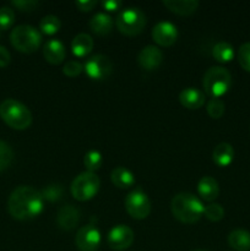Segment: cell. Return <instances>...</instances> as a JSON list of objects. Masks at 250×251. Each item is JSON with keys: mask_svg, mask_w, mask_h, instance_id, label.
<instances>
[{"mask_svg": "<svg viewBox=\"0 0 250 251\" xmlns=\"http://www.w3.org/2000/svg\"><path fill=\"white\" fill-rule=\"evenodd\" d=\"M44 200L41 191L29 185H20L12 190L7 200L9 213L19 221L32 220L41 215Z\"/></svg>", "mask_w": 250, "mask_h": 251, "instance_id": "1", "label": "cell"}, {"mask_svg": "<svg viewBox=\"0 0 250 251\" xmlns=\"http://www.w3.org/2000/svg\"><path fill=\"white\" fill-rule=\"evenodd\" d=\"M202 201L191 193H179L172 199V215L185 225H193L203 216Z\"/></svg>", "mask_w": 250, "mask_h": 251, "instance_id": "2", "label": "cell"}, {"mask_svg": "<svg viewBox=\"0 0 250 251\" xmlns=\"http://www.w3.org/2000/svg\"><path fill=\"white\" fill-rule=\"evenodd\" d=\"M0 117L10 127L25 130L31 126L32 113L24 103L14 98H7L0 103Z\"/></svg>", "mask_w": 250, "mask_h": 251, "instance_id": "3", "label": "cell"}, {"mask_svg": "<svg viewBox=\"0 0 250 251\" xmlns=\"http://www.w3.org/2000/svg\"><path fill=\"white\" fill-rule=\"evenodd\" d=\"M232 86V75L223 66H211L202 77V87L211 98H221Z\"/></svg>", "mask_w": 250, "mask_h": 251, "instance_id": "4", "label": "cell"}, {"mask_svg": "<svg viewBox=\"0 0 250 251\" xmlns=\"http://www.w3.org/2000/svg\"><path fill=\"white\" fill-rule=\"evenodd\" d=\"M12 47L22 53H34L42 43L41 32L29 25H19L10 33Z\"/></svg>", "mask_w": 250, "mask_h": 251, "instance_id": "5", "label": "cell"}, {"mask_svg": "<svg viewBox=\"0 0 250 251\" xmlns=\"http://www.w3.org/2000/svg\"><path fill=\"white\" fill-rule=\"evenodd\" d=\"M115 26L125 36H137L146 26V15L139 7H126L118 14Z\"/></svg>", "mask_w": 250, "mask_h": 251, "instance_id": "6", "label": "cell"}, {"mask_svg": "<svg viewBox=\"0 0 250 251\" xmlns=\"http://www.w3.org/2000/svg\"><path fill=\"white\" fill-rule=\"evenodd\" d=\"M100 180L98 176L92 172H83L78 174L70 185L71 195L77 201H88L97 195L100 190Z\"/></svg>", "mask_w": 250, "mask_h": 251, "instance_id": "7", "label": "cell"}, {"mask_svg": "<svg viewBox=\"0 0 250 251\" xmlns=\"http://www.w3.org/2000/svg\"><path fill=\"white\" fill-rule=\"evenodd\" d=\"M125 210L135 220H145L151 212V201L140 189L131 191L125 198Z\"/></svg>", "mask_w": 250, "mask_h": 251, "instance_id": "8", "label": "cell"}, {"mask_svg": "<svg viewBox=\"0 0 250 251\" xmlns=\"http://www.w3.org/2000/svg\"><path fill=\"white\" fill-rule=\"evenodd\" d=\"M112 61L107 55H103V54L92 55L86 60L85 65H83L86 75L91 80L96 81H102L109 77V75L112 74Z\"/></svg>", "mask_w": 250, "mask_h": 251, "instance_id": "9", "label": "cell"}, {"mask_svg": "<svg viewBox=\"0 0 250 251\" xmlns=\"http://www.w3.org/2000/svg\"><path fill=\"white\" fill-rule=\"evenodd\" d=\"M102 237L96 225L83 226L76 233L75 244L80 251H97L100 248Z\"/></svg>", "mask_w": 250, "mask_h": 251, "instance_id": "10", "label": "cell"}, {"mask_svg": "<svg viewBox=\"0 0 250 251\" xmlns=\"http://www.w3.org/2000/svg\"><path fill=\"white\" fill-rule=\"evenodd\" d=\"M134 232L130 227L125 225H118L109 230L107 237V243L110 249L115 251L126 250L134 243Z\"/></svg>", "mask_w": 250, "mask_h": 251, "instance_id": "11", "label": "cell"}, {"mask_svg": "<svg viewBox=\"0 0 250 251\" xmlns=\"http://www.w3.org/2000/svg\"><path fill=\"white\" fill-rule=\"evenodd\" d=\"M152 38L158 46L171 47L178 38V29L174 24L169 21H161L152 28Z\"/></svg>", "mask_w": 250, "mask_h": 251, "instance_id": "12", "label": "cell"}, {"mask_svg": "<svg viewBox=\"0 0 250 251\" xmlns=\"http://www.w3.org/2000/svg\"><path fill=\"white\" fill-rule=\"evenodd\" d=\"M163 60V53L156 46H146L140 50L137 61L142 69L147 71L156 70Z\"/></svg>", "mask_w": 250, "mask_h": 251, "instance_id": "13", "label": "cell"}, {"mask_svg": "<svg viewBox=\"0 0 250 251\" xmlns=\"http://www.w3.org/2000/svg\"><path fill=\"white\" fill-rule=\"evenodd\" d=\"M66 55L65 46L59 39H49L43 47V56L51 65H59Z\"/></svg>", "mask_w": 250, "mask_h": 251, "instance_id": "14", "label": "cell"}, {"mask_svg": "<svg viewBox=\"0 0 250 251\" xmlns=\"http://www.w3.org/2000/svg\"><path fill=\"white\" fill-rule=\"evenodd\" d=\"M56 222L61 229L73 230L80 222V211L73 205L63 206L56 216Z\"/></svg>", "mask_w": 250, "mask_h": 251, "instance_id": "15", "label": "cell"}, {"mask_svg": "<svg viewBox=\"0 0 250 251\" xmlns=\"http://www.w3.org/2000/svg\"><path fill=\"white\" fill-rule=\"evenodd\" d=\"M179 102L188 109H199L205 103V95L199 88L186 87L179 93Z\"/></svg>", "mask_w": 250, "mask_h": 251, "instance_id": "16", "label": "cell"}, {"mask_svg": "<svg viewBox=\"0 0 250 251\" xmlns=\"http://www.w3.org/2000/svg\"><path fill=\"white\" fill-rule=\"evenodd\" d=\"M198 193L201 200L206 202H212L220 195V185L212 176H202L198 184Z\"/></svg>", "mask_w": 250, "mask_h": 251, "instance_id": "17", "label": "cell"}, {"mask_svg": "<svg viewBox=\"0 0 250 251\" xmlns=\"http://www.w3.org/2000/svg\"><path fill=\"white\" fill-rule=\"evenodd\" d=\"M113 26H114V21L110 17V15L105 14V12H97L90 20L91 31L98 36L109 34L112 32Z\"/></svg>", "mask_w": 250, "mask_h": 251, "instance_id": "18", "label": "cell"}, {"mask_svg": "<svg viewBox=\"0 0 250 251\" xmlns=\"http://www.w3.org/2000/svg\"><path fill=\"white\" fill-rule=\"evenodd\" d=\"M95 42L88 33H78L71 42V50L77 58H83L92 51Z\"/></svg>", "mask_w": 250, "mask_h": 251, "instance_id": "19", "label": "cell"}, {"mask_svg": "<svg viewBox=\"0 0 250 251\" xmlns=\"http://www.w3.org/2000/svg\"><path fill=\"white\" fill-rule=\"evenodd\" d=\"M163 5L174 14L188 16L198 10L199 1L198 0H163Z\"/></svg>", "mask_w": 250, "mask_h": 251, "instance_id": "20", "label": "cell"}, {"mask_svg": "<svg viewBox=\"0 0 250 251\" xmlns=\"http://www.w3.org/2000/svg\"><path fill=\"white\" fill-rule=\"evenodd\" d=\"M212 159L218 167H228L234 159V149L228 142H221L213 149Z\"/></svg>", "mask_w": 250, "mask_h": 251, "instance_id": "21", "label": "cell"}, {"mask_svg": "<svg viewBox=\"0 0 250 251\" xmlns=\"http://www.w3.org/2000/svg\"><path fill=\"white\" fill-rule=\"evenodd\" d=\"M110 180L117 188L127 189L135 184V176L130 169L125 167H117L110 173Z\"/></svg>", "mask_w": 250, "mask_h": 251, "instance_id": "22", "label": "cell"}, {"mask_svg": "<svg viewBox=\"0 0 250 251\" xmlns=\"http://www.w3.org/2000/svg\"><path fill=\"white\" fill-rule=\"evenodd\" d=\"M228 244L237 251L250 250V233L245 229H234L228 235Z\"/></svg>", "mask_w": 250, "mask_h": 251, "instance_id": "23", "label": "cell"}, {"mask_svg": "<svg viewBox=\"0 0 250 251\" xmlns=\"http://www.w3.org/2000/svg\"><path fill=\"white\" fill-rule=\"evenodd\" d=\"M212 55L218 63H229L234 58V48L228 42H217L212 48Z\"/></svg>", "mask_w": 250, "mask_h": 251, "instance_id": "24", "label": "cell"}, {"mask_svg": "<svg viewBox=\"0 0 250 251\" xmlns=\"http://www.w3.org/2000/svg\"><path fill=\"white\" fill-rule=\"evenodd\" d=\"M61 22L59 17L54 16V15H47L39 22V29L42 33L47 34V36H53L56 32L60 29Z\"/></svg>", "mask_w": 250, "mask_h": 251, "instance_id": "25", "label": "cell"}, {"mask_svg": "<svg viewBox=\"0 0 250 251\" xmlns=\"http://www.w3.org/2000/svg\"><path fill=\"white\" fill-rule=\"evenodd\" d=\"M102 163V154H100V152L97 151V150H90V151L85 154V157H83V164H85L87 172L95 173L97 169L100 168Z\"/></svg>", "mask_w": 250, "mask_h": 251, "instance_id": "26", "label": "cell"}, {"mask_svg": "<svg viewBox=\"0 0 250 251\" xmlns=\"http://www.w3.org/2000/svg\"><path fill=\"white\" fill-rule=\"evenodd\" d=\"M203 216L211 222H220L225 217V208L220 203H208L207 206H205Z\"/></svg>", "mask_w": 250, "mask_h": 251, "instance_id": "27", "label": "cell"}, {"mask_svg": "<svg viewBox=\"0 0 250 251\" xmlns=\"http://www.w3.org/2000/svg\"><path fill=\"white\" fill-rule=\"evenodd\" d=\"M225 102L221 98H211L206 105V110L212 119H220L225 114Z\"/></svg>", "mask_w": 250, "mask_h": 251, "instance_id": "28", "label": "cell"}, {"mask_svg": "<svg viewBox=\"0 0 250 251\" xmlns=\"http://www.w3.org/2000/svg\"><path fill=\"white\" fill-rule=\"evenodd\" d=\"M14 159V151L7 142L0 140V172L6 169Z\"/></svg>", "mask_w": 250, "mask_h": 251, "instance_id": "29", "label": "cell"}, {"mask_svg": "<svg viewBox=\"0 0 250 251\" xmlns=\"http://www.w3.org/2000/svg\"><path fill=\"white\" fill-rule=\"evenodd\" d=\"M41 194L44 201L55 202V201L60 200L61 196H63V188L59 184H50V185H47L41 191Z\"/></svg>", "mask_w": 250, "mask_h": 251, "instance_id": "30", "label": "cell"}, {"mask_svg": "<svg viewBox=\"0 0 250 251\" xmlns=\"http://www.w3.org/2000/svg\"><path fill=\"white\" fill-rule=\"evenodd\" d=\"M15 12L10 6L0 7V31H6L14 25Z\"/></svg>", "mask_w": 250, "mask_h": 251, "instance_id": "31", "label": "cell"}, {"mask_svg": "<svg viewBox=\"0 0 250 251\" xmlns=\"http://www.w3.org/2000/svg\"><path fill=\"white\" fill-rule=\"evenodd\" d=\"M238 61L245 71L250 73V42L242 44L238 49Z\"/></svg>", "mask_w": 250, "mask_h": 251, "instance_id": "32", "label": "cell"}, {"mask_svg": "<svg viewBox=\"0 0 250 251\" xmlns=\"http://www.w3.org/2000/svg\"><path fill=\"white\" fill-rule=\"evenodd\" d=\"M83 71V65L77 60H69L63 68L64 75L68 77H76Z\"/></svg>", "mask_w": 250, "mask_h": 251, "instance_id": "33", "label": "cell"}, {"mask_svg": "<svg viewBox=\"0 0 250 251\" xmlns=\"http://www.w3.org/2000/svg\"><path fill=\"white\" fill-rule=\"evenodd\" d=\"M11 4L21 11H32L39 5L37 0H14Z\"/></svg>", "mask_w": 250, "mask_h": 251, "instance_id": "34", "label": "cell"}, {"mask_svg": "<svg viewBox=\"0 0 250 251\" xmlns=\"http://www.w3.org/2000/svg\"><path fill=\"white\" fill-rule=\"evenodd\" d=\"M102 6L103 9H105L107 11L112 12V11H118V10L122 7L123 2L120 0H103L102 2Z\"/></svg>", "mask_w": 250, "mask_h": 251, "instance_id": "35", "label": "cell"}, {"mask_svg": "<svg viewBox=\"0 0 250 251\" xmlns=\"http://www.w3.org/2000/svg\"><path fill=\"white\" fill-rule=\"evenodd\" d=\"M75 5L80 11H91L97 5V1L96 0H80V1H76Z\"/></svg>", "mask_w": 250, "mask_h": 251, "instance_id": "36", "label": "cell"}, {"mask_svg": "<svg viewBox=\"0 0 250 251\" xmlns=\"http://www.w3.org/2000/svg\"><path fill=\"white\" fill-rule=\"evenodd\" d=\"M11 61V55L10 51L5 48L4 46H0V68H5Z\"/></svg>", "mask_w": 250, "mask_h": 251, "instance_id": "37", "label": "cell"}, {"mask_svg": "<svg viewBox=\"0 0 250 251\" xmlns=\"http://www.w3.org/2000/svg\"><path fill=\"white\" fill-rule=\"evenodd\" d=\"M193 251H205V250H193Z\"/></svg>", "mask_w": 250, "mask_h": 251, "instance_id": "38", "label": "cell"}]
</instances>
